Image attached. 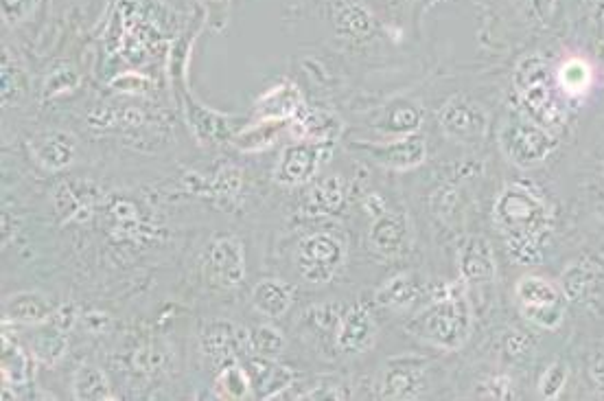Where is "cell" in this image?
Returning a JSON list of instances; mask_svg holds the SVG:
<instances>
[{
    "label": "cell",
    "instance_id": "cell-1",
    "mask_svg": "<svg viewBox=\"0 0 604 401\" xmlns=\"http://www.w3.org/2000/svg\"><path fill=\"white\" fill-rule=\"evenodd\" d=\"M493 222L517 266H539L543 246L554 228V211L537 189L510 182L495 200Z\"/></svg>",
    "mask_w": 604,
    "mask_h": 401
},
{
    "label": "cell",
    "instance_id": "cell-2",
    "mask_svg": "<svg viewBox=\"0 0 604 401\" xmlns=\"http://www.w3.org/2000/svg\"><path fill=\"white\" fill-rule=\"evenodd\" d=\"M414 336L432 342L434 347L456 351L471 334V307L460 285L443 288L436 299L408 325Z\"/></svg>",
    "mask_w": 604,
    "mask_h": 401
},
{
    "label": "cell",
    "instance_id": "cell-3",
    "mask_svg": "<svg viewBox=\"0 0 604 401\" xmlns=\"http://www.w3.org/2000/svg\"><path fill=\"white\" fill-rule=\"evenodd\" d=\"M515 88L526 117L548 130L563 128L565 112L554 95L550 68L541 55H530L517 66Z\"/></svg>",
    "mask_w": 604,
    "mask_h": 401
},
{
    "label": "cell",
    "instance_id": "cell-4",
    "mask_svg": "<svg viewBox=\"0 0 604 401\" xmlns=\"http://www.w3.org/2000/svg\"><path fill=\"white\" fill-rule=\"evenodd\" d=\"M499 147L510 163L528 169L548 160V156L559 147L556 134L543 125L526 121H508L499 130Z\"/></svg>",
    "mask_w": 604,
    "mask_h": 401
},
{
    "label": "cell",
    "instance_id": "cell-5",
    "mask_svg": "<svg viewBox=\"0 0 604 401\" xmlns=\"http://www.w3.org/2000/svg\"><path fill=\"white\" fill-rule=\"evenodd\" d=\"M344 257V244L338 237L327 233L305 237L296 250V263L302 279L313 285L329 283L335 277V272L342 268Z\"/></svg>",
    "mask_w": 604,
    "mask_h": 401
},
{
    "label": "cell",
    "instance_id": "cell-6",
    "mask_svg": "<svg viewBox=\"0 0 604 401\" xmlns=\"http://www.w3.org/2000/svg\"><path fill=\"white\" fill-rule=\"evenodd\" d=\"M206 277L217 288H237L246 274V263H243V248L237 237L222 235L215 237L206 252L204 263Z\"/></svg>",
    "mask_w": 604,
    "mask_h": 401
},
{
    "label": "cell",
    "instance_id": "cell-7",
    "mask_svg": "<svg viewBox=\"0 0 604 401\" xmlns=\"http://www.w3.org/2000/svg\"><path fill=\"white\" fill-rule=\"evenodd\" d=\"M440 125H443L445 134L453 141L478 143L489 132V114L478 103L456 97L440 112Z\"/></svg>",
    "mask_w": 604,
    "mask_h": 401
},
{
    "label": "cell",
    "instance_id": "cell-8",
    "mask_svg": "<svg viewBox=\"0 0 604 401\" xmlns=\"http://www.w3.org/2000/svg\"><path fill=\"white\" fill-rule=\"evenodd\" d=\"M427 360L414 355H401L386 364L381 380L383 399H414L421 395L425 382Z\"/></svg>",
    "mask_w": 604,
    "mask_h": 401
},
{
    "label": "cell",
    "instance_id": "cell-9",
    "mask_svg": "<svg viewBox=\"0 0 604 401\" xmlns=\"http://www.w3.org/2000/svg\"><path fill=\"white\" fill-rule=\"evenodd\" d=\"M458 268L464 283H491L497 274L491 244L480 235L464 237L458 246Z\"/></svg>",
    "mask_w": 604,
    "mask_h": 401
},
{
    "label": "cell",
    "instance_id": "cell-10",
    "mask_svg": "<svg viewBox=\"0 0 604 401\" xmlns=\"http://www.w3.org/2000/svg\"><path fill=\"white\" fill-rule=\"evenodd\" d=\"M370 244L383 257H401L410 248V222L405 213L386 211L375 217V224L370 228Z\"/></svg>",
    "mask_w": 604,
    "mask_h": 401
},
{
    "label": "cell",
    "instance_id": "cell-11",
    "mask_svg": "<svg viewBox=\"0 0 604 401\" xmlns=\"http://www.w3.org/2000/svg\"><path fill=\"white\" fill-rule=\"evenodd\" d=\"M366 150L373 154L379 165L388 169L405 171L418 167L427 156V145L421 136H403V139L390 141V143H379V145H366Z\"/></svg>",
    "mask_w": 604,
    "mask_h": 401
},
{
    "label": "cell",
    "instance_id": "cell-12",
    "mask_svg": "<svg viewBox=\"0 0 604 401\" xmlns=\"http://www.w3.org/2000/svg\"><path fill=\"white\" fill-rule=\"evenodd\" d=\"M377 338V325L368 309L355 305L342 314L338 327V347L346 353H362L373 347Z\"/></svg>",
    "mask_w": 604,
    "mask_h": 401
},
{
    "label": "cell",
    "instance_id": "cell-13",
    "mask_svg": "<svg viewBox=\"0 0 604 401\" xmlns=\"http://www.w3.org/2000/svg\"><path fill=\"white\" fill-rule=\"evenodd\" d=\"M320 165V150L313 145L287 147L281 163L276 167V180L281 185H302L307 182Z\"/></svg>",
    "mask_w": 604,
    "mask_h": 401
},
{
    "label": "cell",
    "instance_id": "cell-14",
    "mask_svg": "<svg viewBox=\"0 0 604 401\" xmlns=\"http://www.w3.org/2000/svg\"><path fill=\"white\" fill-rule=\"evenodd\" d=\"M246 338L243 331H237L228 323H211L202 334V345L208 358L213 362H226L235 358L237 351L241 349V340Z\"/></svg>",
    "mask_w": 604,
    "mask_h": 401
},
{
    "label": "cell",
    "instance_id": "cell-15",
    "mask_svg": "<svg viewBox=\"0 0 604 401\" xmlns=\"http://www.w3.org/2000/svg\"><path fill=\"white\" fill-rule=\"evenodd\" d=\"M423 299V285L410 274H397L377 290V303L388 309H410Z\"/></svg>",
    "mask_w": 604,
    "mask_h": 401
},
{
    "label": "cell",
    "instance_id": "cell-16",
    "mask_svg": "<svg viewBox=\"0 0 604 401\" xmlns=\"http://www.w3.org/2000/svg\"><path fill=\"white\" fill-rule=\"evenodd\" d=\"M519 307H545V305H565V296L556 283L537 274H526L517 283Z\"/></svg>",
    "mask_w": 604,
    "mask_h": 401
},
{
    "label": "cell",
    "instance_id": "cell-17",
    "mask_svg": "<svg viewBox=\"0 0 604 401\" xmlns=\"http://www.w3.org/2000/svg\"><path fill=\"white\" fill-rule=\"evenodd\" d=\"M554 82L567 97H583L594 86V68L583 57H569L556 68Z\"/></svg>",
    "mask_w": 604,
    "mask_h": 401
},
{
    "label": "cell",
    "instance_id": "cell-18",
    "mask_svg": "<svg viewBox=\"0 0 604 401\" xmlns=\"http://www.w3.org/2000/svg\"><path fill=\"white\" fill-rule=\"evenodd\" d=\"M248 366H250L248 369L250 382L254 384V388H257L259 395L265 399L274 397L278 391H281V388H287L289 384H292V373L285 371L283 366H278L270 360L252 358Z\"/></svg>",
    "mask_w": 604,
    "mask_h": 401
},
{
    "label": "cell",
    "instance_id": "cell-19",
    "mask_svg": "<svg viewBox=\"0 0 604 401\" xmlns=\"http://www.w3.org/2000/svg\"><path fill=\"white\" fill-rule=\"evenodd\" d=\"M252 303L257 307L259 314L267 318H278L287 312L289 305H292V290L281 281L265 279L254 288Z\"/></svg>",
    "mask_w": 604,
    "mask_h": 401
},
{
    "label": "cell",
    "instance_id": "cell-20",
    "mask_svg": "<svg viewBox=\"0 0 604 401\" xmlns=\"http://www.w3.org/2000/svg\"><path fill=\"white\" fill-rule=\"evenodd\" d=\"M596 281V266L591 261H574L561 272L559 288L569 303L587 299L591 285Z\"/></svg>",
    "mask_w": 604,
    "mask_h": 401
},
{
    "label": "cell",
    "instance_id": "cell-21",
    "mask_svg": "<svg viewBox=\"0 0 604 401\" xmlns=\"http://www.w3.org/2000/svg\"><path fill=\"white\" fill-rule=\"evenodd\" d=\"M7 318L16 320V323H40L51 316V305L40 294L22 292L11 296L5 305Z\"/></svg>",
    "mask_w": 604,
    "mask_h": 401
},
{
    "label": "cell",
    "instance_id": "cell-22",
    "mask_svg": "<svg viewBox=\"0 0 604 401\" xmlns=\"http://www.w3.org/2000/svg\"><path fill=\"white\" fill-rule=\"evenodd\" d=\"M335 22L348 38H364L370 31V14L357 0H338L335 3Z\"/></svg>",
    "mask_w": 604,
    "mask_h": 401
},
{
    "label": "cell",
    "instance_id": "cell-23",
    "mask_svg": "<svg viewBox=\"0 0 604 401\" xmlns=\"http://www.w3.org/2000/svg\"><path fill=\"white\" fill-rule=\"evenodd\" d=\"M346 198V185L338 176L322 180L320 185L311 191L309 198V213H338Z\"/></svg>",
    "mask_w": 604,
    "mask_h": 401
},
{
    "label": "cell",
    "instance_id": "cell-24",
    "mask_svg": "<svg viewBox=\"0 0 604 401\" xmlns=\"http://www.w3.org/2000/svg\"><path fill=\"white\" fill-rule=\"evenodd\" d=\"M75 399L84 401H99V399H112L110 384L103 371L97 366L84 364L75 375Z\"/></svg>",
    "mask_w": 604,
    "mask_h": 401
},
{
    "label": "cell",
    "instance_id": "cell-25",
    "mask_svg": "<svg viewBox=\"0 0 604 401\" xmlns=\"http://www.w3.org/2000/svg\"><path fill=\"white\" fill-rule=\"evenodd\" d=\"M3 375L14 384H27L31 377V362L27 351H22L14 342H3Z\"/></svg>",
    "mask_w": 604,
    "mask_h": 401
},
{
    "label": "cell",
    "instance_id": "cell-26",
    "mask_svg": "<svg viewBox=\"0 0 604 401\" xmlns=\"http://www.w3.org/2000/svg\"><path fill=\"white\" fill-rule=\"evenodd\" d=\"M250 375L241 371V366H228L222 371L215 384V393L222 399H246L250 393Z\"/></svg>",
    "mask_w": 604,
    "mask_h": 401
},
{
    "label": "cell",
    "instance_id": "cell-27",
    "mask_svg": "<svg viewBox=\"0 0 604 401\" xmlns=\"http://www.w3.org/2000/svg\"><path fill=\"white\" fill-rule=\"evenodd\" d=\"M569 380V369L563 360H554L548 366H545V371L539 377V393L543 399H556Z\"/></svg>",
    "mask_w": 604,
    "mask_h": 401
},
{
    "label": "cell",
    "instance_id": "cell-28",
    "mask_svg": "<svg viewBox=\"0 0 604 401\" xmlns=\"http://www.w3.org/2000/svg\"><path fill=\"white\" fill-rule=\"evenodd\" d=\"M521 316L532 325L554 331L559 329L565 318V305H545V307H519Z\"/></svg>",
    "mask_w": 604,
    "mask_h": 401
},
{
    "label": "cell",
    "instance_id": "cell-29",
    "mask_svg": "<svg viewBox=\"0 0 604 401\" xmlns=\"http://www.w3.org/2000/svg\"><path fill=\"white\" fill-rule=\"evenodd\" d=\"M423 121V112L418 106H412V103H405V106H397L390 114L388 119V130L392 134H403L410 136L414 134V130H418V125Z\"/></svg>",
    "mask_w": 604,
    "mask_h": 401
},
{
    "label": "cell",
    "instance_id": "cell-30",
    "mask_svg": "<svg viewBox=\"0 0 604 401\" xmlns=\"http://www.w3.org/2000/svg\"><path fill=\"white\" fill-rule=\"evenodd\" d=\"M40 158L53 169H60V167L68 165V163H71V158H73L71 139H68V136H53L51 141L44 143Z\"/></svg>",
    "mask_w": 604,
    "mask_h": 401
},
{
    "label": "cell",
    "instance_id": "cell-31",
    "mask_svg": "<svg viewBox=\"0 0 604 401\" xmlns=\"http://www.w3.org/2000/svg\"><path fill=\"white\" fill-rule=\"evenodd\" d=\"M515 3L534 25H550L556 9V0H515Z\"/></svg>",
    "mask_w": 604,
    "mask_h": 401
},
{
    "label": "cell",
    "instance_id": "cell-32",
    "mask_svg": "<svg viewBox=\"0 0 604 401\" xmlns=\"http://www.w3.org/2000/svg\"><path fill=\"white\" fill-rule=\"evenodd\" d=\"M252 345L261 355H274L283 351L285 340L281 336V331H276L272 327H261L257 334L252 336Z\"/></svg>",
    "mask_w": 604,
    "mask_h": 401
},
{
    "label": "cell",
    "instance_id": "cell-33",
    "mask_svg": "<svg viewBox=\"0 0 604 401\" xmlns=\"http://www.w3.org/2000/svg\"><path fill=\"white\" fill-rule=\"evenodd\" d=\"M432 206H434V213L438 217H443L445 222L451 220L453 213H458V193L453 191L451 187H440L436 193H434V200H432Z\"/></svg>",
    "mask_w": 604,
    "mask_h": 401
},
{
    "label": "cell",
    "instance_id": "cell-34",
    "mask_svg": "<svg viewBox=\"0 0 604 401\" xmlns=\"http://www.w3.org/2000/svg\"><path fill=\"white\" fill-rule=\"evenodd\" d=\"M484 397L491 399H513V382H510L508 375H493L491 380H486L484 384Z\"/></svg>",
    "mask_w": 604,
    "mask_h": 401
},
{
    "label": "cell",
    "instance_id": "cell-35",
    "mask_svg": "<svg viewBox=\"0 0 604 401\" xmlns=\"http://www.w3.org/2000/svg\"><path fill=\"white\" fill-rule=\"evenodd\" d=\"M64 349H66V340L57 334L38 342V353L44 362H55L57 358H62Z\"/></svg>",
    "mask_w": 604,
    "mask_h": 401
},
{
    "label": "cell",
    "instance_id": "cell-36",
    "mask_svg": "<svg viewBox=\"0 0 604 401\" xmlns=\"http://www.w3.org/2000/svg\"><path fill=\"white\" fill-rule=\"evenodd\" d=\"M530 338L526 336V334H517V331H513V334H510L508 338H506V351L513 355V358H519V355H524L528 349H530Z\"/></svg>",
    "mask_w": 604,
    "mask_h": 401
},
{
    "label": "cell",
    "instance_id": "cell-37",
    "mask_svg": "<svg viewBox=\"0 0 604 401\" xmlns=\"http://www.w3.org/2000/svg\"><path fill=\"white\" fill-rule=\"evenodd\" d=\"M364 206H366V211H368L370 215H373V217H379V215H383V213L388 211L386 202H383V198L377 196V193H373V196H368L366 202H364Z\"/></svg>",
    "mask_w": 604,
    "mask_h": 401
},
{
    "label": "cell",
    "instance_id": "cell-38",
    "mask_svg": "<svg viewBox=\"0 0 604 401\" xmlns=\"http://www.w3.org/2000/svg\"><path fill=\"white\" fill-rule=\"evenodd\" d=\"M3 7L7 16H22L29 9V3L27 0H3Z\"/></svg>",
    "mask_w": 604,
    "mask_h": 401
},
{
    "label": "cell",
    "instance_id": "cell-39",
    "mask_svg": "<svg viewBox=\"0 0 604 401\" xmlns=\"http://www.w3.org/2000/svg\"><path fill=\"white\" fill-rule=\"evenodd\" d=\"M591 380H594L598 386L604 384V355H598L594 364H591Z\"/></svg>",
    "mask_w": 604,
    "mask_h": 401
},
{
    "label": "cell",
    "instance_id": "cell-40",
    "mask_svg": "<svg viewBox=\"0 0 604 401\" xmlns=\"http://www.w3.org/2000/svg\"><path fill=\"white\" fill-rule=\"evenodd\" d=\"M602 20H604V11H602Z\"/></svg>",
    "mask_w": 604,
    "mask_h": 401
}]
</instances>
